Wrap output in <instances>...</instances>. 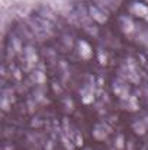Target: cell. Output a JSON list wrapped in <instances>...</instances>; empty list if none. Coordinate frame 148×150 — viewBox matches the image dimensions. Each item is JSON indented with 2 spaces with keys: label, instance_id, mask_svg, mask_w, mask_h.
I'll list each match as a JSON object with an SVG mask.
<instances>
[{
  "label": "cell",
  "instance_id": "cell-1",
  "mask_svg": "<svg viewBox=\"0 0 148 150\" xmlns=\"http://www.w3.org/2000/svg\"><path fill=\"white\" fill-rule=\"evenodd\" d=\"M110 133V127L106 124H97L93 130V137L97 140H105L107 137V134Z\"/></svg>",
  "mask_w": 148,
  "mask_h": 150
},
{
  "label": "cell",
  "instance_id": "cell-2",
  "mask_svg": "<svg viewBox=\"0 0 148 150\" xmlns=\"http://www.w3.org/2000/svg\"><path fill=\"white\" fill-rule=\"evenodd\" d=\"M92 54H93V51H92V47L86 42V41H80V55L83 57V58H90L92 57Z\"/></svg>",
  "mask_w": 148,
  "mask_h": 150
},
{
  "label": "cell",
  "instance_id": "cell-3",
  "mask_svg": "<svg viewBox=\"0 0 148 150\" xmlns=\"http://www.w3.org/2000/svg\"><path fill=\"white\" fill-rule=\"evenodd\" d=\"M147 127L148 124L144 121V120H140V121H137V122H134L132 124V128H134V131L137 133V134H140V136H142V134H145V131H147Z\"/></svg>",
  "mask_w": 148,
  "mask_h": 150
},
{
  "label": "cell",
  "instance_id": "cell-4",
  "mask_svg": "<svg viewBox=\"0 0 148 150\" xmlns=\"http://www.w3.org/2000/svg\"><path fill=\"white\" fill-rule=\"evenodd\" d=\"M132 12H134L135 15H138V16H145V15H148V7L144 6V4L135 3V4L132 6Z\"/></svg>",
  "mask_w": 148,
  "mask_h": 150
},
{
  "label": "cell",
  "instance_id": "cell-5",
  "mask_svg": "<svg viewBox=\"0 0 148 150\" xmlns=\"http://www.w3.org/2000/svg\"><path fill=\"white\" fill-rule=\"evenodd\" d=\"M125 109H129V111H137L138 109V103H137V100H135V98H129V99L126 100V103H125Z\"/></svg>",
  "mask_w": 148,
  "mask_h": 150
},
{
  "label": "cell",
  "instance_id": "cell-6",
  "mask_svg": "<svg viewBox=\"0 0 148 150\" xmlns=\"http://www.w3.org/2000/svg\"><path fill=\"white\" fill-rule=\"evenodd\" d=\"M93 99H95V96H93L92 92H87V91H83L81 92V100L84 103H90V102H93Z\"/></svg>",
  "mask_w": 148,
  "mask_h": 150
},
{
  "label": "cell",
  "instance_id": "cell-7",
  "mask_svg": "<svg viewBox=\"0 0 148 150\" xmlns=\"http://www.w3.org/2000/svg\"><path fill=\"white\" fill-rule=\"evenodd\" d=\"M32 79H34L36 83H39V85H42V83L47 80V77L44 76V73H42V71H35V74L32 76Z\"/></svg>",
  "mask_w": 148,
  "mask_h": 150
},
{
  "label": "cell",
  "instance_id": "cell-8",
  "mask_svg": "<svg viewBox=\"0 0 148 150\" xmlns=\"http://www.w3.org/2000/svg\"><path fill=\"white\" fill-rule=\"evenodd\" d=\"M90 13H92V16H93L96 21H99V22H105V21H106V18H105V16H100L102 13L97 12L95 7H92V9H90Z\"/></svg>",
  "mask_w": 148,
  "mask_h": 150
},
{
  "label": "cell",
  "instance_id": "cell-9",
  "mask_svg": "<svg viewBox=\"0 0 148 150\" xmlns=\"http://www.w3.org/2000/svg\"><path fill=\"white\" fill-rule=\"evenodd\" d=\"M123 143H125V139H123V136H122V134H119V136H118V139L115 140V146H116V149L122 150L123 149Z\"/></svg>",
  "mask_w": 148,
  "mask_h": 150
},
{
  "label": "cell",
  "instance_id": "cell-10",
  "mask_svg": "<svg viewBox=\"0 0 148 150\" xmlns=\"http://www.w3.org/2000/svg\"><path fill=\"white\" fill-rule=\"evenodd\" d=\"M26 54H28V61H29V63H35V61H36V55H35V52L32 51V48H28V50H26Z\"/></svg>",
  "mask_w": 148,
  "mask_h": 150
},
{
  "label": "cell",
  "instance_id": "cell-11",
  "mask_svg": "<svg viewBox=\"0 0 148 150\" xmlns=\"http://www.w3.org/2000/svg\"><path fill=\"white\" fill-rule=\"evenodd\" d=\"M123 23H125V31H126V32H131V31L134 29V23H132L131 21L123 19Z\"/></svg>",
  "mask_w": 148,
  "mask_h": 150
},
{
  "label": "cell",
  "instance_id": "cell-12",
  "mask_svg": "<svg viewBox=\"0 0 148 150\" xmlns=\"http://www.w3.org/2000/svg\"><path fill=\"white\" fill-rule=\"evenodd\" d=\"M62 142H64V146H65V147H67V149H68V150H73V147H71V144H70V143H68V140H67V139H65V137H64V139H62Z\"/></svg>",
  "mask_w": 148,
  "mask_h": 150
},
{
  "label": "cell",
  "instance_id": "cell-13",
  "mask_svg": "<svg viewBox=\"0 0 148 150\" xmlns=\"http://www.w3.org/2000/svg\"><path fill=\"white\" fill-rule=\"evenodd\" d=\"M99 57H100V63H102V64H106V57H103V54H102V52H100V55H99Z\"/></svg>",
  "mask_w": 148,
  "mask_h": 150
},
{
  "label": "cell",
  "instance_id": "cell-14",
  "mask_svg": "<svg viewBox=\"0 0 148 150\" xmlns=\"http://www.w3.org/2000/svg\"><path fill=\"white\" fill-rule=\"evenodd\" d=\"M65 105L68 106V109H73V102L71 100H65Z\"/></svg>",
  "mask_w": 148,
  "mask_h": 150
},
{
  "label": "cell",
  "instance_id": "cell-15",
  "mask_svg": "<svg viewBox=\"0 0 148 150\" xmlns=\"http://www.w3.org/2000/svg\"><path fill=\"white\" fill-rule=\"evenodd\" d=\"M15 77H16V79H20V71H19V70L15 71Z\"/></svg>",
  "mask_w": 148,
  "mask_h": 150
},
{
  "label": "cell",
  "instance_id": "cell-16",
  "mask_svg": "<svg viewBox=\"0 0 148 150\" xmlns=\"http://www.w3.org/2000/svg\"><path fill=\"white\" fill-rule=\"evenodd\" d=\"M87 150H90V149H87Z\"/></svg>",
  "mask_w": 148,
  "mask_h": 150
}]
</instances>
